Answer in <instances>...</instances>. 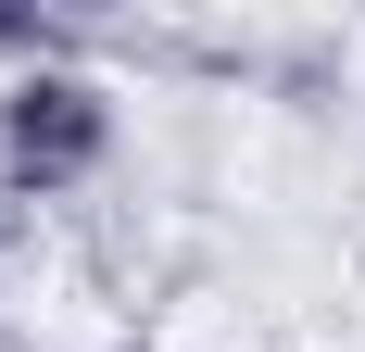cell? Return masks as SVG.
<instances>
[{
	"mask_svg": "<svg viewBox=\"0 0 365 352\" xmlns=\"http://www.w3.org/2000/svg\"><path fill=\"white\" fill-rule=\"evenodd\" d=\"M126 151V101L101 63H26L0 76V189L13 202H76Z\"/></svg>",
	"mask_w": 365,
	"mask_h": 352,
	"instance_id": "1",
	"label": "cell"
}]
</instances>
